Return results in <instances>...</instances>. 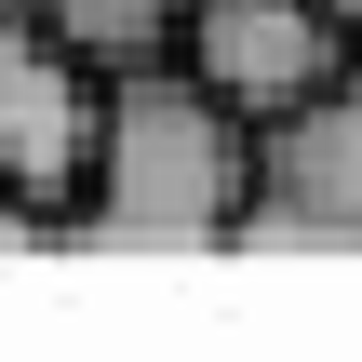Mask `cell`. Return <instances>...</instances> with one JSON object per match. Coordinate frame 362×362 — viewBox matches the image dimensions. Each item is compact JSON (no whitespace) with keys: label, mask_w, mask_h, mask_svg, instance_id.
<instances>
[{"label":"cell","mask_w":362,"mask_h":362,"mask_svg":"<svg viewBox=\"0 0 362 362\" xmlns=\"http://www.w3.org/2000/svg\"><path fill=\"white\" fill-rule=\"evenodd\" d=\"M0 242H54V228H40V215H27V202L0 188Z\"/></svg>","instance_id":"8992f818"},{"label":"cell","mask_w":362,"mask_h":362,"mask_svg":"<svg viewBox=\"0 0 362 362\" xmlns=\"http://www.w3.org/2000/svg\"><path fill=\"white\" fill-rule=\"evenodd\" d=\"M336 13H349V27H362V0H336Z\"/></svg>","instance_id":"52a82bcc"},{"label":"cell","mask_w":362,"mask_h":362,"mask_svg":"<svg viewBox=\"0 0 362 362\" xmlns=\"http://www.w3.org/2000/svg\"><path fill=\"white\" fill-rule=\"evenodd\" d=\"M349 13L336 0H188V67L228 94V107H255V121H282V107H309L336 67H349Z\"/></svg>","instance_id":"277c9868"},{"label":"cell","mask_w":362,"mask_h":362,"mask_svg":"<svg viewBox=\"0 0 362 362\" xmlns=\"http://www.w3.org/2000/svg\"><path fill=\"white\" fill-rule=\"evenodd\" d=\"M242 242H269V255L336 242V255H362V54L309 94V107L269 121V175H255Z\"/></svg>","instance_id":"3957f363"},{"label":"cell","mask_w":362,"mask_h":362,"mask_svg":"<svg viewBox=\"0 0 362 362\" xmlns=\"http://www.w3.org/2000/svg\"><path fill=\"white\" fill-rule=\"evenodd\" d=\"M255 175H269V121L255 107H228L188 54L121 67L107 81V134H94V188L67 215V242H94V255H202V242H242Z\"/></svg>","instance_id":"6da1fadb"},{"label":"cell","mask_w":362,"mask_h":362,"mask_svg":"<svg viewBox=\"0 0 362 362\" xmlns=\"http://www.w3.org/2000/svg\"><path fill=\"white\" fill-rule=\"evenodd\" d=\"M94 134H107V67H81L27 0H0V188L67 242L81 188H94Z\"/></svg>","instance_id":"7a4b0ae2"},{"label":"cell","mask_w":362,"mask_h":362,"mask_svg":"<svg viewBox=\"0 0 362 362\" xmlns=\"http://www.w3.org/2000/svg\"><path fill=\"white\" fill-rule=\"evenodd\" d=\"M27 13H40L81 67H107V81H121V67L188 54V0H27Z\"/></svg>","instance_id":"5b68a950"}]
</instances>
